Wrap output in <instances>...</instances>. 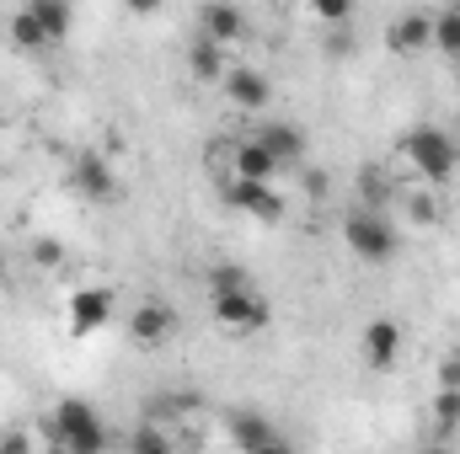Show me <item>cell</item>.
<instances>
[{
  "label": "cell",
  "mask_w": 460,
  "mask_h": 454,
  "mask_svg": "<svg viewBox=\"0 0 460 454\" xmlns=\"http://www.w3.org/2000/svg\"><path fill=\"white\" fill-rule=\"evenodd\" d=\"M423 43H434V16H423V11H402L385 27V48H396V54H412Z\"/></svg>",
  "instance_id": "obj_15"
},
{
  "label": "cell",
  "mask_w": 460,
  "mask_h": 454,
  "mask_svg": "<svg viewBox=\"0 0 460 454\" xmlns=\"http://www.w3.org/2000/svg\"><path fill=\"white\" fill-rule=\"evenodd\" d=\"M226 70H230V48L199 32V38L188 43V75H193V81H204V86H220V75H226Z\"/></svg>",
  "instance_id": "obj_13"
},
{
  "label": "cell",
  "mask_w": 460,
  "mask_h": 454,
  "mask_svg": "<svg viewBox=\"0 0 460 454\" xmlns=\"http://www.w3.org/2000/svg\"><path fill=\"white\" fill-rule=\"evenodd\" d=\"M429 412H434V433H439V439H450V433L460 428V390H456V385H439Z\"/></svg>",
  "instance_id": "obj_19"
},
{
  "label": "cell",
  "mask_w": 460,
  "mask_h": 454,
  "mask_svg": "<svg viewBox=\"0 0 460 454\" xmlns=\"http://www.w3.org/2000/svg\"><path fill=\"white\" fill-rule=\"evenodd\" d=\"M434 374H439V385H456V390H460V347H450V353L439 358V369H434Z\"/></svg>",
  "instance_id": "obj_24"
},
{
  "label": "cell",
  "mask_w": 460,
  "mask_h": 454,
  "mask_svg": "<svg viewBox=\"0 0 460 454\" xmlns=\"http://www.w3.org/2000/svg\"><path fill=\"white\" fill-rule=\"evenodd\" d=\"M257 139L268 144V155H273L279 166H300V161H305V134H300L295 123H284V118L262 123V128H257Z\"/></svg>",
  "instance_id": "obj_14"
},
{
  "label": "cell",
  "mask_w": 460,
  "mask_h": 454,
  "mask_svg": "<svg viewBox=\"0 0 460 454\" xmlns=\"http://www.w3.org/2000/svg\"><path fill=\"white\" fill-rule=\"evenodd\" d=\"M226 439L235 444V450H246V454L289 450V439H284L268 417H257V412H230V417H226Z\"/></svg>",
  "instance_id": "obj_9"
},
{
  "label": "cell",
  "mask_w": 460,
  "mask_h": 454,
  "mask_svg": "<svg viewBox=\"0 0 460 454\" xmlns=\"http://www.w3.org/2000/svg\"><path fill=\"white\" fill-rule=\"evenodd\" d=\"M407 209H412V220H423V225H429V220H434V204H429V198H423V193H418V198H407Z\"/></svg>",
  "instance_id": "obj_27"
},
{
  "label": "cell",
  "mask_w": 460,
  "mask_h": 454,
  "mask_svg": "<svg viewBox=\"0 0 460 454\" xmlns=\"http://www.w3.org/2000/svg\"><path fill=\"white\" fill-rule=\"evenodd\" d=\"M434 48L460 54V5L456 11H445V16H434Z\"/></svg>",
  "instance_id": "obj_21"
},
{
  "label": "cell",
  "mask_w": 460,
  "mask_h": 454,
  "mask_svg": "<svg viewBox=\"0 0 460 454\" xmlns=\"http://www.w3.org/2000/svg\"><path fill=\"white\" fill-rule=\"evenodd\" d=\"M402 155L412 161V171H418L423 182H450L456 166H460L456 134H445V128H434V123L407 128V134H402Z\"/></svg>",
  "instance_id": "obj_3"
},
{
  "label": "cell",
  "mask_w": 460,
  "mask_h": 454,
  "mask_svg": "<svg viewBox=\"0 0 460 454\" xmlns=\"http://www.w3.org/2000/svg\"><path fill=\"white\" fill-rule=\"evenodd\" d=\"M343 240L358 262H375V267L402 251V230H396V220L380 204H353L343 220Z\"/></svg>",
  "instance_id": "obj_1"
},
{
  "label": "cell",
  "mask_w": 460,
  "mask_h": 454,
  "mask_svg": "<svg viewBox=\"0 0 460 454\" xmlns=\"http://www.w3.org/2000/svg\"><path fill=\"white\" fill-rule=\"evenodd\" d=\"M456 5H460V0H456Z\"/></svg>",
  "instance_id": "obj_31"
},
{
  "label": "cell",
  "mask_w": 460,
  "mask_h": 454,
  "mask_svg": "<svg viewBox=\"0 0 460 454\" xmlns=\"http://www.w3.org/2000/svg\"><path fill=\"white\" fill-rule=\"evenodd\" d=\"M0 278H5V251H0Z\"/></svg>",
  "instance_id": "obj_29"
},
{
  "label": "cell",
  "mask_w": 460,
  "mask_h": 454,
  "mask_svg": "<svg viewBox=\"0 0 460 454\" xmlns=\"http://www.w3.org/2000/svg\"><path fill=\"white\" fill-rule=\"evenodd\" d=\"M65 321H70L75 337H92V332L113 327V289H108V284H86V289H75L70 305H65Z\"/></svg>",
  "instance_id": "obj_6"
},
{
  "label": "cell",
  "mask_w": 460,
  "mask_h": 454,
  "mask_svg": "<svg viewBox=\"0 0 460 454\" xmlns=\"http://www.w3.org/2000/svg\"><path fill=\"white\" fill-rule=\"evenodd\" d=\"M230 166H235V177H262V182H273V171H279V161L268 155L262 139H241L230 150Z\"/></svg>",
  "instance_id": "obj_16"
},
{
  "label": "cell",
  "mask_w": 460,
  "mask_h": 454,
  "mask_svg": "<svg viewBox=\"0 0 460 454\" xmlns=\"http://www.w3.org/2000/svg\"><path fill=\"white\" fill-rule=\"evenodd\" d=\"M456 150H460V134H456Z\"/></svg>",
  "instance_id": "obj_30"
},
{
  "label": "cell",
  "mask_w": 460,
  "mask_h": 454,
  "mask_svg": "<svg viewBox=\"0 0 460 454\" xmlns=\"http://www.w3.org/2000/svg\"><path fill=\"white\" fill-rule=\"evenodd\" d=\"M5 38H11V48H22V54H38V48H49V32H43V22L22 5V11H11V22H5Z\"/></svg>",
  "instance_id": "obj_18"
},
{
  "label": "cell",
  "mask_w": 460,
  "mask_h": 454,
  "mask_svg": "<svg viewBox=\"0 0 460 454\" xmlns=\"http://www.w3.org/2000/svg\"><path fill=\"white\" fill-rule=\"evenodd\" d=\"M49 444H59V450H70V454H97V450H108V428H102V417H97L92 401L59 396L54 412H49Z\"/></svg>",
  "instance_id": "obj_2"
},
{
  "label": "cell",
  "mask_w": 460,
  "mask_h": 454,
  "mask_svg": "<svg viewBox=\"0 0 460 454\" xmlns=\"http://www.w3.org/2000/svg\"><path fill=\"white\" fill-rule=\"evenodd\" d=\"M172 332H177V310L161 305V300H145L128 316V337L139 342V347H161V342H172Z\"/></svg>",
  "instance_id": "obj_10"
},
{
  "label": "cell",
  "mask_w": 460,
  "mask_h": 454,
  "mask_svg": "<svg viewBox=\"0 0 460 454\" xmlns=\"http://www.w3.org/2000/svg\"><path fill=\"white\" fill-rule=\"evenodd\" d=\"M32 262H38V267H59V262H65V246H59L54 235H38V240H32Z\"/></svg>",
  "instance_id": "obj_23"
},
{
  "label": "cell",
  "mask_w": 460,
  "mask_h": 454,
  "mask_svg": "<svg viewBox=\"0 0 460 454\" xmlns=\"http://www.w3.org/2000/svg\"><path fill=\"white\" fill-rule=\"evenodd\" d=\"M220 92H226L230 108H241V113H262V108L273 102L268 75H262V70H252V65H230L226 75H220Z\"/></svg>",
  "instance_id": "obj_8"
},
{
  "label": "cell",
  "mask_w": 460,
  "mask_h": 454,
  "mask_svg": "<svg viewBox=\"0 0 460 454\" xmlns=\"http://www.w3.org/2000/svg\"><path fill=\"white\" fill-rule=\"evenodd\" d=\"M364 358H369V369H391V363L402 358V321L375 316V321L364 327Z\"/></svg>",
  "instance_id": "obj_11"
},
{
  "label": "cell",
  "mask_w": 460,
  "mask_h": 454,
  "mask_svg": "<svg viewBox=\"0 0 460 454\" xmlns=\"http://www.w3.org/2000/svg\"><path fill=\"white\" fill-rule=\"evenodd\" d=\"M226 204L235 209V214L262 220V225H279V220H284V198H279L273 182H262V177H230L226 182Z\"/></svg>",
  "instance_id": "obj_5"
},
{
  "label": "cell",
  "mask_w": 460,
  "mask_h": 454,
  "mask_svg": "<svg viewBox=\"0 0 460 454\" xmlns=\"http://www.w3.org/2000/svg\"><path fill=\"white\" fill-rule=\"evenodd\" d=\"M27 450H32L27 433H0V454H27Z\"/></svg>",
  "instance_id": "obj_25"
},
{
  "label": "cell",
  "mask_w": 460,
  "mask_h": 454,
  "mask_svg": "<svg viewBox=\"0 0 460 454\" xmlns=\"http://www.w3.org/2000/svg\"><path fill=\"white\" fill-rule=\"evenodd\" d=\"M27 11L43 22L49 43H65V38H70V27H75V5H70V0H27Z\"/></svg>",
  "instance_id": "obj_17"
},
{
  "label": "cell",
  "mask_w": 460,
  "mask_h": 454,
  "mask_svg": "<svg viewBox=\"0 0 460 454\" xmlns=\"http://www.w3.org/2000/svg\"><path fill=\"white\" fill-rule=\"evenodd\" d=\"M199 32L230 48V43L246 38V16H241V5H230V0H209V5L199 11Z\"/></svg>",
  "instance_id": "obj_12"
},
{
  "label": "cell",
  "mask_w": 460,
  "mask_h": 454,
  "mask_svg": "<svg viewBox=\"0 0 460 454\" xmlns=\"http://www.w3.org/2000/svg\"><path fill=\"white\" fill-rule=\"evenodd\" d=\"M311 16L322 22V27H338L353 16V0H311Z\"/></svg>",
  "instance_id": "obj_22"
},
{
  "label": "cell",
  "mask_w": 460,
  "mask_h": 454,
  "mask_svg": "<svg viewBox=\"0 0 460 454\" xmlns=\"http://www.w3.org/2000/svg\"><path fill=\"white\" fill-rule=\"evenodd\" d=\"M128 450H134V454H166V450H172V439H166L150 417H139V428L128 433Z\"/></svg>",
  "instance_id": "obj_20"
},
{
  "label": "cell",
  "mask_w": 460,
  "mask_h": 454,
  "mask_svg": "<svg viewBox=\"0 0 460 454\" xmlns=\"http://www.w3.org/2000/svg\"><path fill=\"white\" fill-rule=\"evenodd\" d=\"M209 310L230 337H257L273 321V305L252 289V284H230V289H209Z\"/></svg>",
  "instance_id": "obj_4"
},
{
  "label": "cell",
  "mask_w": 460,
  "mask_h": 454,
  "mask_svg": "<svg viewBox=\"0 0 460 454\" xmlns=\"http://www.w3.org/2000/svg\"><path fill=\"white\" fill-rule=\"evenodd\" d=\"M70 182H75V193L86 204H118V177H113V166H108V155H97V150H81L75 155Z\"/></svg>",
  "instance_id": "obj_7"
},
{
  "label": "cell",
  "mask_w": 460,
  "mask_h": 454,
  "mask_svg": "<svg viewBox=\"0 0 460 454\" xmlns=\"http://www.w3.org/2000/svg\"><path fill=\"white\" fill-rule=\"evenodd\" d=\"M123 11H134V16H155L161 0H123Z\"/></svg>",
  "instance_id": "obj_28"
},
{
  "label": "cell",
  "mask_w": 460,
  "mask_h": 454,
  "mask_svg": "<svg viewBox=\"0 0 460 454\" xmlns=\"http://www.w3.org/2000/svg\"><path fill=\"white\" fill-rule=\"evenodd\" d=\"M327 32H332V38H327V54H348V48H353V38L343 32V22H338V27H327Z\"/></svg>",
  "instance_id": "obj_26"
}]
</instances>
